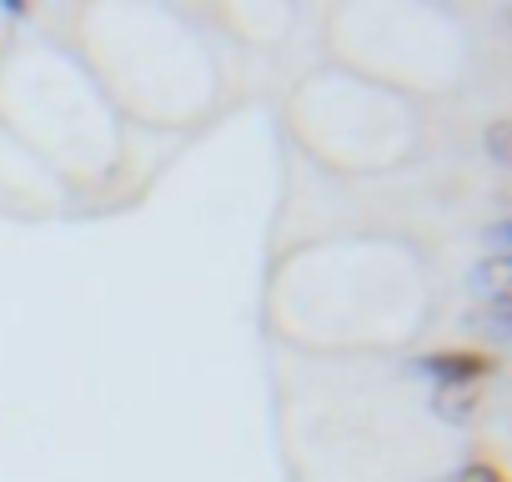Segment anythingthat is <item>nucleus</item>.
<instances>
[{"mask_svg": "<svg viewBox=\"0 0 512 482\" xmlns=\"http://www.w3.org/2000/svg\"><path fill=\"white\" fill-rule=\"evenodd\" d=\"M422 367L437 372L442 382H462V387H472L477 377L492 372V357H477V352H442V357H427Z\"/></svg>", "mask_w": 512, "mask_h": 482, "instance_id": "1", "label": "nucleus"}, {"mask_svg": "<svg viewBox=\"0 0 512 482\" xmlns=\"http://www.w3.org/2000/svg\"><path fill=\"white\" fill-rule=\"evenodd\" d=\"M477 277H482V287H487V297H492V302H507V282H512V267H507V257H492V262H482V267H477Z\"/></svg>", "mask_w": 512, "mask_h": 482, "instance_id": "2", "label": "nucleus"}, {"mask_svg": "<svg viewBox=\"0 0 512 482\" xmlns=\"http://www.w3.org/2000/svg\"><path fill=\"white\" fill-rule=\"evenodd\" d=\"M472 402H477V392H472V387H457V392H442V397H437V412L452 417V422H467V417H472Z\"/></svg>", "mask_w": 512, "mask_h": 482, "instance_id": "3", "label": "nucleus"}, {"mask_svg": "<svg viewBox=\"0 0 512 482\" xmlns=\"http://www.w3.org/2000/svg\"><path fill=\"white\" fill-rule=\"evenodd\" d=\"M487 146H492V156H497V166H507V121H497V126H492V136H487Z\"/></svg>", "mask_w": 512, "mask_h": 482, "instance_id": "4", "label": "nucleus"}, {"mask_svg": "<svg viewBox=\"0 0 512 482\" xmlns=\"http://www.w3.org/2000/svg\"><path fill=\"white\" fill-rule=\"evenodd\" d=\"M457 482H502V472H497L492 462H477V467H467Z\"/></svg>", "mask_w": 512, "mask_h": 482, "instance_id": "5", "label": "nucleus"}]
</instances>
